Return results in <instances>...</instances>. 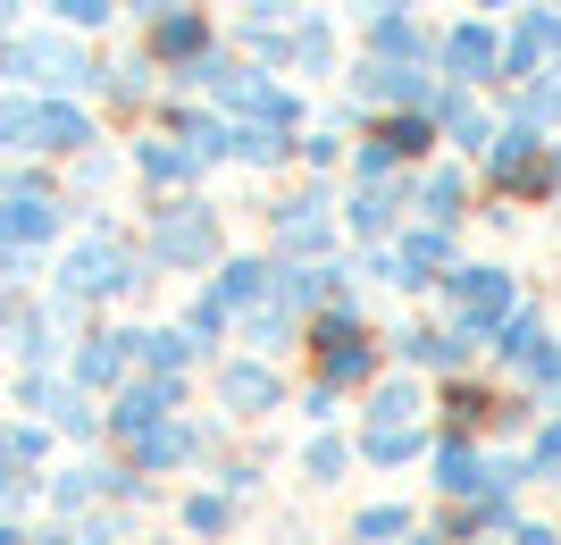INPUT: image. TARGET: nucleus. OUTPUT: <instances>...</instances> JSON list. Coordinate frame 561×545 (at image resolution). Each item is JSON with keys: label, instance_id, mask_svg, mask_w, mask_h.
Listing matches in <instances>:
<instances>
[{"label": "nucleus", "instance_id": "f03ea898", "mask_svg": "<svg viewBox=\"0 0 561 545\" xmlns=\"http://www.w3.org/2000/svg\"><path fill=\"white\" fill-rule=\"evenodd\" d=\"M402 545H445V537H436V529H411V537H402Z\"/></svg>", "mask_w": 561, "mask_h": 545}, {"label": "nucleus", "instance_id": "f257e3e1", "mask_svg": "<svg viewBox=\"0 0 561 545\" xmlns=\"http://www.w3.org/2000/svg\"><path fill=\"white\" fill-rule=\"evenodd\" d=\"M411 537V512L402 503H369V512H352V545H394Z\"/></svg>", "mask_w": 561, "mask_h": 545}]
</instances>
